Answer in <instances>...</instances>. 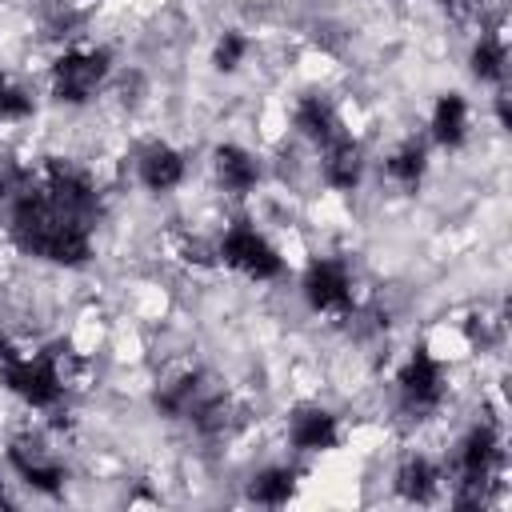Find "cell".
I'll return each instance as SVG.
<instances>
[{
  "mask_svg": "<svg viewBox=\"0 0 512 512\" xmlns=\"http://www.w3.org/2000/svg\"><path fill=\"white\" fill-rule=\"evenodd\" d=\"M0 188L8 196V232L20 252L60 264V268H80L92 256L96 216L72 208L64 196H56L44 176L12 168Z\"/></svg>",
  "mask_w": 512,
  "mask_h": 512,
  "instance_id": "6da1fadb",
  "label": "cell"
},
{
  "mask_svg": "<svg viewBox=\"0 0 512 512\" xmlns=\"http://www.w3.org/2000/svg\"><path fill=\"white\" fill-rule=\"evenodd\" d=\"M0 384L32 408H56L68 396V380L60 372L56 348L28 352V348H16L8 336H0Z\"/></svg>",
  "mask_w": 512,
  "mask_h": 512,
  "instance_id": "7a4b0ae2",
  "label": "cell"
},
{
  "mask_svg": "<svg viewBox=\"0 0 512 512\" xmlns=\"http://www.w3.org/2000/svg\"><path fill=\"white\" fill-rule=\"evenodd\" d=\"M504 472V440L496 424H472L456 448V508H480Z\"/></svg>",
  "mask_w": 512,
  "mask_h": 512,
  "instance_id": "3957f363",
  "label": "cell"
},
{
  "mask_svg": "<svg viewBox=\"0 0 512 512\" xmlns=\"http://www.w3.org/2000/svg\"><path fill=\"white\" fill-rule=\"evenodd\" d=\"M112 72L108 48H68L52 60V96L60 104H88Z\"/></svg>",
  "mask_w": 512,
  "mask_h": 512,
  "instance_id": "277c9868",
  "label": "cell"
},
{
  "mask_svg": "<svg viewBox=\"0 0 512 512\" xmlns=\"http://www.w3.org/2000/svg\"><path fill=\"white\" fill-rule=\"evenodd\" d=\"M216 256H220L228 268H236L240 276H248V280H276V276L284 272V260H280V252L272 248V240H268L264 232H256L248 220L228 224V232H224L220 244H216Z\"/></svg>",
  "mask_w": 512,
  "mask_h": 512,
  "instance_id": "5b68a950",
  "label": "cell"
},
{
  "mask_svg": "<svg viewBox=\"0 0 512 512\" xmlns=\"http://www.w3.org/2000/svg\"><path fill=\"white\" fill-rule=\"evenodd\" d=\"M396 392H400V408L412 412V416H424V412L440 408V400H444V364L424 344L412 348L408 364L396 376Z\"/></svg>",
  "mask_w": 512,
  "mask_h": 512,
  "instance_id": "8992f818",
  "label": "cell"
},
{
  "mask_svg": "<svg viewBox=\"0 0 512 512\" xmlns=\"http://www.w3.org/2000/svg\"><path fill=\"white\" fill-rule=\"evenodd\" d=\"M304 300L308 308L316 312H328V316H344L352 308V272L344 260H312L308 272H304Z\"/></svg>",
  "mask_w": 512,
  "mask_h": 512,
  "instance_id": "52a82bcc",
  "label": "cell"
},
{
  "mask_svg": "<svg viewBox=\"0 0 512 512\" xmlns=\"http://www.w3.org/2000/svg\"><path fill=\"white\" fill-rule=\"evenodd\" d=\"M8 464H12V472H16L28 488H36V492H60L64 480H68L64 460H60L52 448H44L36 436L12 440V444H8Z\"/></svg>",
  "mask_w": 512,
  "mask_h": 512,
  "instance_id": "ba28073f",
  "label": "cell"
},
{
  "mask_svg": "<svg viewBox=\"0 0 512 512\" xmlns=\"http://www.w3.org/2000/svg\"><path fill=\"white\" fill-rule=\"evenodd\" d=\"M288 440L296 452H332L340 444V420L320 404H300L288 416Z\"/></svg>",
  "mask_w": 512,
  "mask_h": 512,
  "instance_id": "9c48e42d",
  "label": "cell"
},
{
  "mask_svg": "<svg viewBox=\"0 0 512 512\" xmlns=\"http://www.w3.org/2000/svg\"><path fill=\"white\" fill-rule=\"evenodd\" d=\"M320 176H324L328 188L352 192L360 184V176H364V148L352 136L336 132L328 144H320Z\"/></svg>",
  "mask_w": 512,
  "mask_h": 512,
  "instance_id": "30bf717a",
  "label": "cell"
},
{
  "mask_svg": "<svg viewBox=\"0 0 512 512\" xmlns=\"http://www.w3.org/2000/svg\"><path fill=\"white\" fill-rule=\"evenodd\" d=\"M184 172H188L184 152H176L164 140L144 144L140 156H136V176H140V184L148 192H172V188H180L184 184Z\"/></svg>",
  "mask_w": 512,
  "mask_h": 512,
  "instance_id": "8fae6325",
  "label": "cell"
},
{
  "mask_svg": "<svg viewBox=\"0 0 512 512\" xmlns=\"http://www.w3.org/2000/svg\"><path fill=\"white\" fill-rule=\"evenodd\" d=\"M208 392H212V388L204 384L200 372H180V376L164 380L152 400H156V412H160V416H168V420H192V412L204 404Z\"/></svg>",
  "mask_w": 512,
  "mask_h": 512,
  "instance_id": "7c38bea8",
  "label": "cell"
},
{
  "mask_svg": "<svg viewBox=\"0 0 512 512\" xmlns=\"http://www.w3.org/2000/svg\"><path fill=\"white\" fill-rule=\"evenodd\" d=\"M212 172H216L220 188L232 192V196H244L260 184V160L240 144H220L212 152Z\"/></svg>",
  "mask_w": 512,
  "mask_h": 512,
  "instance_id": "4fadbf2b",
  "label": "cell"
},
{
  "mask_svg": "<svg viewBox=\"0 0 512 512\" xmlns=\"http://www.w3.org/2000/svg\"><path fill=\"white\" fill-rule=\"evenodd\" d=\"M292 124H296V132H300L304 140H312L316 148L328 144V140L340 132V116H336L332 100L320 96V92H308V96L296 100V108H292Z\"/></svg>",
  "mask_w": 512,
  "mask_h": 512,
  "instance_id": "5bb4252c",
  "label": "cell"
},
{
  "mask_svg": "<svg viewBox=\"0 0 512 512\" xmlns=\"http://www.w3.org/2000/svg\"><path fill=\"white\" fill-rule=\"evenodd\" d=\"M468 124H472V112H468V100H464L460 92L436 96L428 128H432V140H436L440 148H460V144L468 140Z\"/></svg>",
  "mask_w": 512,
  "mask_h": 512,
  "instance_id": "9a60e30c",
  "label": "cell"
},
{
  "mask_svg": "<svg viewBox=\"0 0 512 512\" xmlns=\"http://www.w3.org/2000/svg\"><path fill=\"white\" fill-rule=\"evenodd\" d=\"M440 468L428 460V456H408L400 468H396V492L404 496V500H412V504H428V500H436V492H440Z\"/></svg>",
  "mask_w": 512,
  "mask_h": 512,
  "instance_id": "2e32d148",
  "label": "cell"
},
{
  "mask_svg": "<svg viewBox=\"0 0 512 512\" xmlns=\"http://www.w3.org/2000/svg\"><path fill=\"white\" fill-rule=\"evenodd\" d=\"M296 496V468L288 464H268L248 480V500L264 508H284Z\"/></svg>",
  "mask_w": 512,
  "mask_h": 512,
  "instance_id": "e0dca14e",
  "label": "cell"
},
{
  "mask_svg": "<svg viewBox=\"0 0 512 512\" xmlns=\"http://www.w3.org/2000/svg\"><path fill=\"white\" fill-rule=\"evenodd\" d=\"M384 172H388V180H392L396 188L416 192V188L424 184V172H428V148H424L420 140H404V144L388 156Z\"/></svg>",
  "mask_w": 512,
  "mask_h": 512,
  "instance_id": "ac0fdd59",
  "label": "cell"
},
{
  "mask_svg": "<svg viewBox=\"0 0 512 512\" xmlns=\"http://www.w3.org/2000/svg\"><path fill=\"white\" fill-rule=\"evenodd\" d=\"M472 76L476 80H484V84H496V80H504V64H508V44H504V36L496 32V28H488V32H480V40L472 44Z\"/></svg>",
  "mask_w": 512,
  "mask_h": 512,
  "instance_id": "d6986e66",
  "label": "cell"
},
{
  "mask_svg": "<svg viewBox=\"0 0 512 512\" xmlns=\"http://www.w3.org/2000/svg\"><path fill=\"white\" fill-rule=\"evenodd\" d=\"M248 36L240 32V28H228L220 40H216V48H212V64L220 68V72H236L240 64H244V56H248Z\"/></svg>",
  "mask_w": 512,
  "mask_h": 512,
  "instance_id": "ffe728a7",
  "label": "cell"
},
{
  "mask_svg": "<svg viewBox=\"0 0 512 512\" xmlns=\"http://www.w3.org/2000/svg\"><path fill=\"white\" fill-rule=\"evenodd\" d=\"M28 116H32V96L8 72H0V120L8 124V120H28Z\"/></svg>",
  "mask_w": 512,
  "mask_h": 512,
  "instance_id": "44dd1931",
  "label": "cell"
},
{
  "mask_svg": "<svg viewBox=\"0 0 512 512\" xmlns=\"http://www.w3.org/2000/svg\"><path fill=\"white\" fill-rule=\"evenodd\" d=\"M0 504H4V484H0Z\"/></svg>",
  "mask_w": 512,
  "mask_h": 512,
  "instance_id": "7402d4cb",
  "label": "cell"
}]
</instances>
